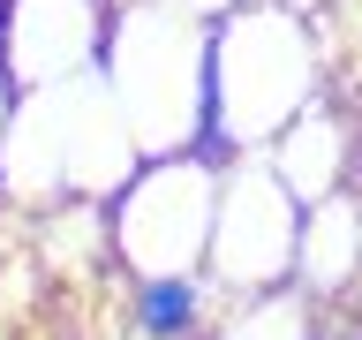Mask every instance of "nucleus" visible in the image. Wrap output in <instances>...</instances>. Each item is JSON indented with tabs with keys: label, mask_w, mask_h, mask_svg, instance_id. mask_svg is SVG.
I'll return each instance as SVG.
<instances>
[{
	"label": "nucleus",
	"mask_w": 362,
	"mask_h": 340,
	"mask_svg": "<svg viewBox=\"0 0 362 340\" xmlns=\"http://www.w3.org/2000/svg\"><path fill=\"white\" fill-rule=\"evenodd\" d=\"M272 8H287V16H302V23H325V8H332V0H272Z\"/></svg>",
	"instance_id": "nucleus-12"
},
{
	"label": "nucleus",
	"mask_w": 362,
	"mask_h": 340,
	"mask_svg": "<svg viewBox=\"0 0 362 340\" xmlns=\"http://www.w3.org/2000/svg\"><path fill=\"white\" fill-rule=\"evenodd\" d=\"M181 16H197V23H211V16H226V8H242V0H174Z\"/></svg>",
	"instance_id": "nucleus-11"
},
{
	"label": "nucleus",
	"mask_w": 362,
	"mask_h": 340,
	"mask_svg": "<svg viewBox=\"0 0 362 340\" xmlns=\"http://www.w3.org/2000/svg\"><path fill=\"white\" fill-rule=\"evenodd\" d=\"M347 121H355V181H362V106H347Z\"/></svg>",
	"instance_id": "nucleus-13"
},
{
	"label": "nucleus",
	"mask_w": 362,
	"mask_h": 340,
	"mask_svg": "<svg viewBox=\"0 0 362 340\" xmlns=\"http://www.w3.org/2000/svg\"><path fill=\"white\" fill-rule=\"evenodd\" d=\"M317 91H325L317 23L272 0H242L204 23V152H264Z\"/></svg>",
	"instance_id": "nucleus-1"
},
{
	"label": "nucleus",
	"mask_w": 362,
	"mask_h": 340,
	"mask_svg": "<svg viewBox=\"0 0 362 340\" xmlns=\"http://www.w3.org/2000/svg\"><path fill=\"white\" fill-rule=\"evenodd\" d=\"M98 76L129 121L136 159L204 144V23L181 16L174 0H121L106 16Z\"/></svg>",
	"instance_id": "nucleus-3"
},
{
	"label": "nucleus",
	"mask_w": 362,
	"mask_h": 340,
	"mask_svg": "<svg viewBox=\"0 0 362 340\" xmlns=\"http://www.w3.org/2000/svg\"><path fill=\"white\" fill-rule=\"evenodd\" d=\"M287 288L302 295V302H339V295L362 288V189H339V197L302 212Z\"/></svg>",
	"instance_id": "nucleus-8"
},
{
	"label": "nucleus",
	"mask_w": 362,
	"mask_h": 340,
	"mask_svg": "<svg viewBox=\"0 0 362 340\" xmlns=\"http://www.w3.org/2000/svg\"><path fill=\"white\" fill-rule=\"evenodd\" d=\"M204 340H317V325H310V302H302L294 288H279V295H249V302H234Z\"/></svg>",
	"instance_id": "nucleus-10"
},
{
	"label": "nucleus",
	"mask_w": 362,
	"mask_h": 340,
	"mask_svg": "<svg viewBox=\"0 0 362 340\" xmlns=\"http://www.w3.org/2000/svg\"><path fill=\"white\" fill-rule=\"evenodd\" d=\"M294 234H302V204L279 189L264 152L226 159L219 204H211V242H204V280L219 288V302L279 295L294 280Z\"/></svg>",
	"instance_id": "nucleus-5"
},
{
	"label": "nucleus",
	"mask_w": 362,
	"mask_h": 340,
	"mask_svg": "<svg viewBox=\"0 0 362 340\" xmlns=\"http://www.w3.org/2000/svg\"><path fill=\"white\" fill-rule=\"evenodd\" d=\"M106 0H0V76L8 91H45L98 68Z\"/></svg>",
	"instance_id": "nucleus-6"
},
{
	"label": "nucleus",
	"mask_w": 362,
	"mask_h": 340,
	"mask_svg": "<svg viewBox=\"0 0 362 340\" xmlns=\"http://www.w3.org/2000/svg\"><path fill=\"white\" fill-rule=\"evenodd\" d=\"M264 166L279 174V189H287L302 212L325 204V197H339V189H355V121H347V106H339L332 84L264 144Z\"/></svg>",
	"instance_id": "nucleus-7"
},
{
	"label": "nucleus",
	"mask_w": 362,
	"mask_h": 340,
	"mask_svg": "<svg viewBox=\"0 0 362 340\" xmlns=\"http://www.w3.org/2000/svg\"><path fill=\"white\" fill-rule=\"evenodd\" d=\"M219 152H166L136 159V174L106 197V234L113 257L151 280V272H204V242H211V204H219Z\"/></svg>",
	"instance_id": "nucleus-4"
},
{
	"label": "nucleus",
	"mask_w": 362,
	"mask_h": 340,
	"mask_svg": "<svg viewBox=\"0 0 362 340\" xmlns=\"http://www.w3.org/2000/svg\"><path fill=\"white\" fill-rule=\"evenodd\" d=\"M8 106H16V91H8V76H0V136H8Z\"/></svg>",
	"instance_id": "nucleus-14"
},
{
	"label": "nucleus",
	"mask_w": 362,
	"mask_h": 340,
	"mask_svg": "<svg viewBox=\"0 0 362 340\" xmlns=\"http://www.w3.org/2000/svg\"><path fill=\"white\" fill-rule=\"evenodd\" d=\"M129 174H136V144L98 68L45 91H16L8 136H0V197L106 204Z\"/></svg>",
	"instance_id": "nucleus-2"
},
{
	"label": "nucleus",
	"mask_w": 362,
	"mask_h": 340,
	"mask_svg": "<svg viewBox=\"0 0 362 340\" xmlns=\"http://www.w3.org/2000/svg\"><path fill=\"white\" fill-rule=\"evenodd\" d=\"M129 317L144 340H204L219 325V288L204 272H151V280H136Z\"/></svg>",
	"instance_id": "nucleus-9"
}]
</instances>
